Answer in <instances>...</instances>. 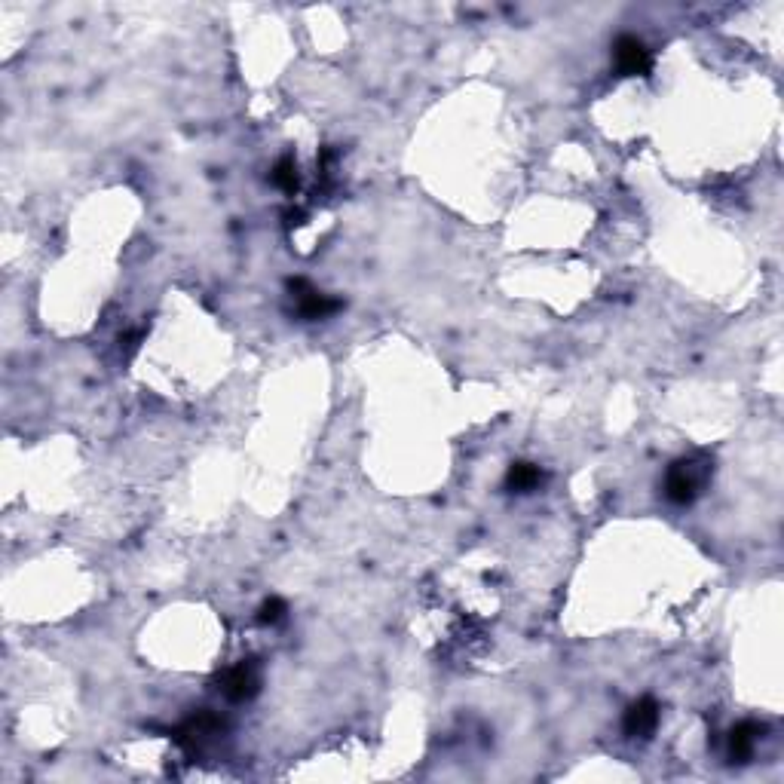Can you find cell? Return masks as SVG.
<instances>
[{
    "label": "cell",
    "mask_w": 784,
    "mask_h": 784,
    "mask_svg": "<svg viewBox=\"0 0 784 784\" xmlns=\"http://www.w3.org/2000/svg\"><path fill=\"white\" fill-rule=\"evenodd\" d=\"M285 613H288V607H285L282 598H267V601L258 607V622H261V625H276V622L285 619Z\"/></svg>",
    "instance_id": "9c48e42d"
},
{
    "label": "cell",
    "mask_w": 784,
    "mask_h": 784,
    "mask_svg": "<svg viewBox=\"0 0 784 784\" xmlns=\"http://www.w3.org/2000/svg\"><path fill=\"white\" fill-rule=\"evenodd\" d=\"M714 478V463L702 454L680 457L665 472V497L677 506H690L702 497V490Z\"/></svg>",
    "instance_id": "6da1fadb"
},
{
    "label": "cell",
    "mask_w": 784,
    "mask_h": 784,
    "mask_svg": "<svg viewBox=\"0 0 784 784\" xmlns=\"http://www.w3.org/2000/svg\"><path fill=\"white\" fill-rule=\"evenodd\" d=\"M221 693L242 705V702H252L258 693H261V665L255 659H242L239 665H233L230 671H224L221 677Z\"/></svg>",
    "instance_id": "3957f363"
},
{
    "label": "cell",
    "mask_w": 784,
    "mask_h": 784,
    "mask_svg": "<svg viewBox=\"0 0 784 784\" xmlns=\"http://www.w3.org/2000/svg\"><path fill=\"white\" fill-rule=\"evenodd\" d=\"M270 181H273L282 193H298L301 175H298V163H294V157H282V160L273 166Z\"/></svg>",
    "instance_id": "ba28073f"
},
{
    "label": "cell",
    "mask_w": 784,
    "mask_h": 784,
    "mask_svg": "<svg viewBox=\"0 0 784 784\" xmlns=\"http://www.w3.org/2000/svg\"><path fill=\"white\" fill-rule=\"evenodd\" d=\"M613 65L622 77H644L653 68V56H650V49L641 37L622 34L613 43Z\"/></svg>",
    "instance_id": "277c9868"
},
{
    "label": "cell",
    "mask_w": 784,
    "mask_h": 784,
    "mask_svg": "<svg viewBox=\"0 0 784 784\" xmlns=\"http://www.w3.org/2000/svg\"><path fill=\"white\" fill-rule=\"evenodd\" d=\"M288 291L294 294V307H298V316L316 322V319H328L334 313L343 310V301L331 298V294L313 288L307 279H288Z\"/></svg>",
    "instance_id": "7a4b0ae2"
},
{
    "label": "cell",
    "mask_w": 784,
    "mask_h": 784,
    "mask_svg": "<svg viewBox=\"0 0 784 784\" xmlns=\"http://www.w3.org/2000/svg\"><path fill=\"white\" fill-rule=\"evenodd\" d=\"M539 484H543V469L533 466V463L518 460L506 472V487L512 490V494H530V490H536Z\"/></svg>",
    "instance_id": "52a82bcc"
},
{
    "label": "cell",
    "mask_w": 784,
    "mask_h": 784,
    "mask_svg": "<svg viewBox=\"0 0 784 784\" xmlns=\"http://www.w3.org/2000/svg\"><path fill=\"white\" fill-rule=\"evenodd\" d=\"M662 720V708L653 696H644V699H637L628 711H625V720H622V729L628 739H650V735L656 732Z\"/></svg>",
    "instance_id": "5b68a950"
},
{
    "label": "cell",
    "mask_w": 784,
    "mask_h": 784,
    "mask_svg": "<svg viewBox=\"0 0 784 784\" xmlns=\"http://www.w3.org/2000/svg\"><path fill=\"white\" fill-rule=\"evenodd\" d=\"M763 735V726H757L754 720H745L739 726H732L729 732V760L732 763H748L754 757V748Z\"/></svg>",
    "instance_id": "8992f818"
}]
</instances>
